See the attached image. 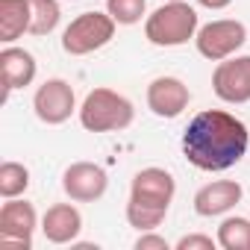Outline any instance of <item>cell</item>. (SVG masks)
<instances>
[{"label": "cell", "instance_id": "cell-1", "mask_svg": "<svg viewBox=\"0 0 250 250\" xmlns=\"http://www.w3.org/2000/svg\"><path fill=\"white\" fill-rule=\"evenodd\" d=\"M183 156L197 171H229L250 147L247 124L227 109H203L183 130Z\"/></svg>", "mask_w": 250, "mask_h": 250}, {"label": "cell", "instance_id": "cell-2", "mask_svg": "<svg viewBox=\"0 0 250 250\" xmlns=\"http://www.w3.org/2000/svg\"><path fill=\"white\" fill-rule=\"evenodd\" d=\"M177 194V180L165 168H142L133 183H130V200H127V224L136 227L139 232L156 229L174 203Z\"/></svg>", "mask_w": 250, "mask_h": 250}, {"label": "cell", "instance_id": "cell-3", "mask_svg": "<svg viewBox=\"0 0 250 250\" xmlns=\"http://www.w3.org/2000/svg\"><path fill=\"white\" fill-rule=\"evenodd\" d=\"M77 115L85 133H121L136 121V106L127 94L100 85L85 94Z\"/></svg>", "mask_w": 250, "mask_h": 250}, {"label": "cell", "instance_id": "cell-4", "mask_svg": "<svg viewBox=\"0 0 250 250\" xmlns=\"http://www.w3.org/2000/svg\"><path fill=\"white\" fill-rule=\"evenodd\" d=\"M200 30L197 9L186 0H165L159 9H153L145 18V39L153 47H183L194 42Z\"/></svg>", "mask_w": 250, "mask_h": 250}, {"label": "cell", "instance_id": "cell-5", "mask_svg": "<svg viewBox=\"0 0 250 250\" xmlns=\"http://www.w3.org/2000/svg\"><path fill=\"white\" fill-rule=\"evenodd\" d=\"M115 18L109 12H80L62 30V50L68 56H88L115 39Z\"/></svg>", "mask_w": 250, "mask_h": 250}, {"label": "cell", "instance_id": "cell-6", "mask_svg": "<svg viewBox=\"0 0 250 250\" xmlns=\"http://www.w3.org/2000/svg\"><path fill=\"white\" fill-rule=\"evenodd\" d=\"M247 44V27L238 18H215L194 36V47L209 62H224Z\"/></svg>", "mask_w": 250, "mask_h": 250}, {"label": "cell", "instance_id": "cell-7", "mask_svg": "<svg viewBox=\"0 0 250 250\" xmlns=\"http://www.w3.org/2000/svg\"><path fill=\"white\" fill-rule=\"evenodd\" d=\"M36 229H42V221H39V212L30 200L9 197L0 206V247L30 250Z\"/></svg>", "mask_w": 250, "mask_h": 250}, {"label": "cell", "instance_id": "cell-8", "mask_svg": "<svg viewBox=\"0 0 250 250\" xmlns=\"http://www.w3.org/2000/svg\"><path fill=\"white\" fill-rule=\"evenodd\" d=\"M33 112L42 124L47 127H59L65 124L74 112H80L77 106V94H74V85L62 77H50L44 80L36 94H33Z\"/></svg>", "mask_w": 250, "mask_h": 250}, {"label": "cell", "instance_id": "cell-9", "mask_svg": "<svg viewBox=\"0 0 250 250\" xmlns=\"http://www.w3.org/2000/svg\"><path fill=\"white\" fill-rule=\"evenodd\" d=\"M212 91L229 106L250 103V56H229L212 71Z\"/></svg>", "mask_w": 250, "mask_h": 250}, {"label": "cell", "instance_id": "cell-10", "mask_svg": "<svg viewBox=\"0 0 250 250\" xmlns=\"http://www.w3.org/2000/svg\"><path fill=\"white\" fill-rule=\"evenodd\" d=\"M109 174L97 162H71L62 171V191L74 203H94L106 194Z\"/></svg>", "mask_w": 250, "mask_h": 250}, {"label": "cell", "instance_id": "cell-11", "mask_svg": "<svg viewBox=\"0 0 250 250\" xmlns=\"http://www.w3.org/2000/svg\"><path fill=\"white\" fill-rule=\"evenodd\" d=\"M191 103V88L180 77H156L147 85V109L156 118L174 121L180 118Z\"/></svg>", "mask_w": 250, "mask_h": 250}, {"label": "cell", "instance_id": "cell-12", "mask_svg": "<svg viewBox=\"0 0 250 250\" xmlns=\"http://www.w3.org/2000/svg\"><path fill=\"white\" fill-rule=\"evenodd\" d=\"M244 197V188L241 183L235 180H212L206 186L197 188L194 194V212L200 218H221L227 215L229 209H235Z\"/></svg>", "mask_w": 250, "mask_h": 250}, {"label": "cell", "instance_id": "cell-13", "mask_svg": "<svg viewBox=\"0 0 250 250\" xmlns=\"http://www.w3.org/2000/svg\"><path fill=\"white\" fill-rule=\"evenodd\" d=\"M0 74H3V100H9L12 91L33 85V80L39 74V62L27 47L6 44L0 50Z\"/></svg>", "mask_w": 250, "mask_h": 250}, {"label": "cell", "instance_id": "cell-14", "mask_svg": "<svg viewBox=\"0 0 250 250\" xmlns=\"http://www.w3.org/2000/svg\"><path fill=\"white\" fill-rule=\"evenodd\" d=\"M83 232V212L71 203H53L42 215V235L50 244H74Z\"/></svg>", "mask_w": 250, "mask_h": 250}, {"label": "cell", "instance_id": "cell-15", "mask_svg": "<svg viewBox=\"0 0 250 250\" xmlns=\"http://www.w3.org/2000/svg\"><path fill=\"white\" fill-rule=\"evenodd\" d=\"M33 6L30 0H0V42L15 44L24 33H30Z\"/></svg>", "mask_w": 250, "mask_h": 250}, {"label": "cell", "instance_id": "cell-16", "mask_svg": "<svg viewBox=\"0 0 250 250\" xmlns=\"http://www.w3.org/2000/svg\"><path fill=\"white\" fill-rule=\"evenodd\" d=\"M218 247L224 250H250V218L229 215L218 227Z\"/></svg>", "mask_w": 250, "mask_h": 250}, {"label": "cell", "instance_id": "cell-17", "mask_svg": "<svg viewBox=\"0 0 250 250\" xmlns=\"http://www.w3.org/2000/svg\"><path fill=\"white\" fill-rule=\"evenodd\" d=\"M30 188V168L21 162L6 159L0 165V197L9 200V197H24V191Z\"/></svg>", "mask_w": 250, "mask_h": 250}, {"label": "cell", "instance_id": "cell-18", "mask_svg": "<svg viewBox=\"0 0 250 250\" xmlns=\"http://www.w3.org/2000/svg\"><path fill=\"white\" fill-rule=\"evenodd\" d=\"M33 6V24H30V33L33 36H50L59 21H62V6L59 0H30Z\"/></svg>", "mask_w": 250, "mask_h": 250}, {"label": "cell", "instance_id": "cell-19", "mask_svg": "<svg viewBox=\"0 0 250 250\" xmlns=\"http://www.w3.org/2000/svg\"><path fill=\"white\" fill-rule=\"evenodd\" d=\"M106 12L115 18L118 27H133L145 18L147 0H106Z\"/></svg>", "mask_w": 250, "mask_h": 250}, {"label": "cell", "instance_id": "cell-20", "mask_svg": "<svg viewBox=\"0 0 250 250\" xmlns=\"http://www.w3.org/2000/svg\"><path fill=\"white\" fill-rule=\"evenodd\" d=\"M174 247H177V250H215V247H218V238L203 235V232H188V235L177 238Z\"/></svg>", "mask_w": 250, "mask_h": 250}, {"label": "cell", "instance_id": "cell-21", "mask_svg": "<svg viewBox=\"0 0 250 250\" xmlns=\"http://www.w3.org/2000/svg\"><path fill=\"white\" fill-rule=\"evenodd\" d=\"M136 250H171V244H168V238L159 235L156 229H147V232H139Z\"/></svg>", "mask_w": 250, "mask_h": 250}, {"label": "cell", "instance_id": "cell-22", "mask_svg": "<svg viewBox=\"0 0 250 250\" xmlns=\"http://www.w3.org/2000/svg\"><path fill=\"white\" fill-rule=\"evenodd\" d=\"M229 3H232V0H197V6L212 9V12H221V9H227Z\"/></svg>", "mask_w": 250, "mask_h": 250}]
</instances>
